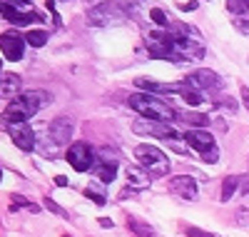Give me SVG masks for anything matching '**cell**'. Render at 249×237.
<instances>
[{
    "label": "cell",
    "mask_w": 249,
    "mask_h": 237,
    "mask_svg": "<svg viewBox=\"0 0 249 237\" xmlns=\"http://www.w3.org/2000/svg\"><path fill=\"white\" fill-rule=\"evenodd\" d=\"M50 100H53V98H50L45 90H30V93H23V95H18V98H10L5 113H3V120H5V125H8V122L30 120L37 110H43Z\"/></svg>",
    "instance_id": "1"
},
{
    "label": "cell",
    "mask_w": 249,
    "mask_h": 237,
    "mask_svg": "<svg viewBox=\"0 0 249 237\" xmlns=\"http://www.w3.org/2000/svg\"><path fill=\"white\" fill-rule=\"evenodd\" d=\"M130 107L137 110L142 118L147 120H155V122H172L177 118V110L170 107L164 100H160L157 95L152 93H137V95H130Z\"/></svg>",
    "instance_id": "2"
},
{
    "label": "cell",
    "mask_w": 249,
    "mask_h": 237,
    "mask_svg": "<svg viewBox=\"0 0 249 237\" xmlns=\"http://www.w3.org/2000/svg\"><path fill=\"white\" fill-rule=\"evenodd\" d=\"M135 158H137V165L147 172L150 178L152 175L162 178V175H167V172H170L167 155H164L160 147H155V145H137L135 147Z\"/></svg>",
    "instance_id": "3"
},
{
    "label": "cell",
    "mask_w": 249,
    "mask_h": 237,
    "mask_svg": "<svg viewBox=\"0 0 249 237\" xmlns=\"http://www.w3.org/2000/svg\"><path fill=\"white\" fill-rule=\"evenodd\" d=\"M132 130H135V133L157 135V138H162L167 145H172V150H177V153H184V145L177 142V140H179V133L172 127V122H155V120H150V122H135Z\"/></svg>",
    "instance_id": "4"
},
{
    "label": "cell",
    "mask_w": 249,
    "mask_h": 237,
    "mask_svg": "<svg viewBox=\"0 0 249 237\" xmlns=\"http://www.w3.org/2000/svg\"><path fill=\"white\" fill-rule=\"evenodd\" d=\"M0 15L8 18L13 25H30L33 20H40L30 10L28 0H0Z\"/></svg>",
    "instance_id": "5"
},
{
    "label": "cell",
    "mask_w": 249,
    "mask_h": 237,
    "mask_svg": "<svg viewBox=\"0 0 249 237\" xmlns=\"http://www.w3.org/2000/svg\"><path fill=\"white\" fill-rule=\"evenodd\" d=\"M95 150L88 145V142H72L70 150H68V162L77 170V172H88L92 170V162H95Z\"/></svg>",
    "instance_id": "6"
},
{
    "label": "cell",
    "mask_w": 249,
    "mask_h": 237,
    "mask_svg": "<svg viewBox=\"0 0 249 237\" xmlns=\"http://www.w3.org/2000/svg\"><path fill=\"white\" fill-rule=\"evenodd\" d=\"M25 38L20 35L18 30H5L3 35H0V50H3V55L10 60V62H18L23 60V50H25Z\"/></svg>",
    "instance_id": "7"
},
{
    "label": "cell",
    "mask_w": 249,
    "mask_h": 237,
    "mask_svg": "<svg viewBox=\"0 0 249 237\" xmlns=\"http://www.w3.org/2000/svg\"><path fill=\"white\" fill-rule=\"evenodd\" d=\"M8 133L13 138V142L20 147V150H25V153H30V150H35V130L30 127L28 120L23 122H8Z\"/></svg>",
    "instance_id": "8"
},
{
    "label": "cell",
    "mask_w": 249,
    "mask_h": 237,
    "mask_svg": "<svg viewBox=\"0 0 249 237\" xmlns=\"http://www.w3.org/2000/svg\"><path fill=\"white\" fill-rule=\"evenodd\" d=\"M147 50L157 60H172V38H170V30L150 33L147 35Z\"/></svg>",
    "instance_id": "9"
},
{
    "label": "cell",
    "mask_w": 249,
    "mask_h": 237,
    "mask_svg": "<svg viewBox=\"0 0 249 237\" xmlns=\"http://www.w3.org/2000/svg\"><path fill=\"white\" fill-rule=\"evenodd\" d=\"M115 20H122V10H120L117 3H100L88 13L90 25H110Z\"/></svg>",
    "instance_id": "10"
},
{
    "label": "cell",
    "mask_w": 249,
    "mask_h": 237,
    "mask_svg": "<svg viewBox=\"0 0 249 237\" xmlns=\"http://www.w3.org/2000/svg\"><path fill=\"white\" fill-rule=\"evenodd\" d=\"M187 82H190L192 88H197V90H212V93H217V90H222V88H224V80H222L217 73L207 70V68L195 70L190 78H187Z\"/></svg>",
    "instance_id": "11"
},
{
    "label": "cell",
    "mask_w": 249,
    "mask_h": 237,
    "mask_svg": "<svg viewBox=\"0 0 249 237\" xmlns=\"http://www.w3.org/2000/svg\"><path fill=\"white\" fill-rule=\"evenodd\" d=\"M70 138H72V122H70V118H57V120L50 122L48 140H53L55 145H65V142H70Z\"/></svg>",
    "instance_id": "12"
},
{
    "label": "cell",
    "mask_w": 249,
    "mask_h": 237,
    "mask_svg": "<svg viewBox=\"0 0 249 237\" xmlns=\"http://www.w3.org/2000/svg\"><path fill=\"white\" fill-rule=\"evenodd\" d=\"M184 140H187V145H190V147H195L199 155H204L207 150L217 147V145H214V138L207 133V130H199V127H192V130H187V133H184Z\"/></svg>",
    "instance_id": "13"
},
{
    "label": "cell",
    "mask_w": 249,
    "mask_h": 237,
    "mask_svg": "<svg viewBox=\"0 0 249 237\" xmlns=\"http://www.w3.org/2000/svg\"><path fill=\"white\" fill-rule=\"evenodd\" d=\"M170 190L175 195H179L182 200H195L197 198V182L190 175H177L170 180Z\"/></svg>",
    "instance_id": "14"
},
{
    "label": "cell",
    "mask_w": 249,
    "mask_h": 237,
    "mask_svg": "<svg viewBox=\"0 0 249 237\" xmlns=\"http://www.w3.org/2000/svg\"><path fill=\"white\" fill-rule=\"evenodd\" d=\"M137 88H142L144 93H152V95H162V93H177V82H155V80H147V78H140L135 80Z\"/></svg>",
    "instance_id": "15"
},
{
    "label": "cell",
    "mask_w": 249,
    "mask_h": 237,
    "mask_svg": "<svg viewBox=\"0 0 249 237\" xmlns=\"http://www.w3.org/2000/svg\"><path fill=\"white\" fill-rule=\"evenodd\" d=\"M127 182L132 190H144V187H150L152 180L140 165H132V167H127Z\"/></svg>",
    "instance_id": "16"
},
{
    "label": "cell",
    "mask_w": 249,
    "mask_h": 237,
    "mask_svg": "<svg viewBox=\"0 0 249 237\" xmlns=\"http://www.w3.org/2000/svg\"><path fill=\"white\" fill-rule=\"evenodd\" d=\"M92 172L97 175V180H102V182H112V180H115V175H117V165L95 158V162H92Z\"/></svg>",
    "instance_id": "17"
},
{
    "label": "cell",
    "mask_w": 249,
    "mask_h": 237,
    "mask_svg": "<svg viewBox=\"0 0 249 237\" xmlns=\"http://www.w3.org/2000/svg\"><path fill=\"white\" fill-rule=\"evenodd\" d=\"M177 95L187 102V105H192V107H197L199 102H202V95H199V90L197 88H192L190 82H177Z\"/></svg>",
    "instance_id": "18"
},
{
    "label": "cell",
    "mask_w": 249,
    "mask_h": 237,
    "mask_svg": "<svg viewBox=\"0 0 249 237\" xmlns=\"http://www.w3.org/2000/svg\"><path fill=\"white\" fill-rule=\"evenodd\" d=\"M20 90V78L18 75H3L0 78V95L3 98H10Z\"/></svg>",
    "instance_id": "19"
},
{
    "label": "cell",
    "mask_w": 249,
    "mask_h": 237,
    "mask_svg": "<svg viewBox=\"0 0 249 237\" xmlns=\"http://www.w3.org/2000/svg\"><path fill=\"white\" fill-rule=\"evenodd\" d=\"M25 42H28V45H33V48H43L45 42H48V33L45 30H30L25 35Z\"/></svg>",
    "instance_id": "20"
},
{
    "label": "cell",
    "mask_w": 249,
    "mask_h": 237,
    "mask_svg": "<svg viewBox=\"0 0 249 237\" xmlns=\"http://www.w3.org/2000/svg\"><path fill=\"white\" fill-rule=\"evenodd\" d=\"M177 118H182L187 125H192V127H204L207 122H210L207 115H195V113H177Z\"/></svg>",
    "instance_id": "21"
},
{
    "label": "cell",
    "mask_w": 249,
    "mask_h": 237,
    "mask_svg": "<svg viewBox=\"0 0 249 237\" xmlns=\"http://www.w3.org/2000/svg\"><path fill=\"white\" fill-rule=\"evenodd\" d=\"M237 187H239V178H227L224 180V185H222V200L227 202L234 192H237Z\"/></svg>",
    "instance_id": "22"
},
{
    "label": "cell",
    "mask_w": 249,
    "mask_h": 237,
    "mask_svg": "<svg viewBox=\"0 0 249 237\" xmlns=\"http://www.w3.org/2000/svg\"><path fill=\"white\" fill-rule=\"evenodd\" d=\"M232 25L242 33V35H249V13H242V15H232Z\"/></svg>",
    "instance_id": "23"
},
{
    "label": "cell",
    "mask_w": 249,
    "mask_h": 237,
    "mask_svg": "<svg viewBox=\"0 0 249 237\" xmlns=\"http://www.w3.org/2000/svg\"><path fill=\"white\" fill-rule=\"evenodd\" d=\"M227 10L232 15H242V13H249V3L247 0H227Z\"/></svg>",
    "instance_id": "24"
},
{
    "label": "cell",
    "mask_w": 249,
    "mask_h": 237,
    "mask_svg": "<svg viewBox=\"0 0 249 237\" xmlns=\"http://www.w3.org/2000/svg\"><path fill=\"white\" fill-rule=\"evenodd\" d=\"M127 227H130V230H135L140 237H150V235H152V227H150V225H142V222H140V220H135V217H130V220H127Z\"/></svg>",
    "instance_id": "25"
},
{
    "label": "cell",
    "mask_w": 249,
    "mask_h": 237,
    "mask_svg": "<svg viewBox=\"0 0 249 237\" xmlns=\"http://www.w3.org/2000/svg\"><path fill=\"white\" fill-rule=\"evenodd\" d=\"M150 18L155 20V23H157L160 28H170V20H167V15H164V10L152 8V10H150Z\"/></svg>",
    "instance_id": "26"
},
{
    "label": "cell",
    "mask_w": 249,
    "mask_h": 237,
    "mask_svg": "<svg viewBox=\"0 0 249 237\" xmlns=\"http://www.w3.org/2000/svg\"><path fill=\"white\" fill-rule=\"evenodd\" d=\"M10 200H13V207H10V210H15V207H28L30 212H37V210H40L37 205H33V202H28V200H25L23 195H13Z\"/></svg>",
    "instance_id": "27"
},
{
    "label": "cell",
    "mask_w": 249,
    "mask_h": 237,
    "mask_svg": "<svg viewBox=\"0 0 249 237\" xmlns=\"http://www.w3.org/2000/svg\"><path fill=\"white\" fill-rule=\"evenodd\" d=\"M85 195H88V198H90V200H92L95 205H105V202H107V198L102 195L100 190H95L92 185H90V187H85Z\"/></svg>",
    "instance_id": "28"
},
{
    "label": "cell",
    "mask_w": 249,
    "mask_h": 237,
    "mask_svg": "<svg viewBox=\"0 0 249 237\" xmlns=\"http://www.w3.org/2000/svg\"><path fill=\"white\" fill-rule=\"evenodd\" d=\"M115 3H117L122 10H127V13L137 15V8L142 5V0H115Z\"/></svg>",
    "instance_id": "29"
},
{
    "label": "cell",
    "mask_w": 249,
    "mask_h": 237,
    "mask_svg": "<svg viewBox=\"0 0 249 237\" xmlns=\"http://www.w3.org/2000/svg\"><path fill=\"white\" fill-rule=\"evenodd\" d=\"M187 237H219V235L204 232V230H199V227H187Z\"/></svg>",
    "instance_id": "30"
},
{
    "label": "cell",
    "mask_w": 249,
    "mask_h": 237,
    "mask_svg": "<svg viewBox=\"0 0 249 237\" xmlns=\"http://www.w3.org/2000/svg\"><path fill=\"white\" fill-rule=\"evenodd\" d=\"M202 160H204V162H210V165H212V162H217V160H219V150H217V147L207 150V153L202 155Z\"/></svg>",
    "instance_id": "31"
},
{
    "label": "cell",
    "mask_w": 249,
    "mask_h": 237,
    "mask_svg": "<svg viewBox=\"0 0 249 237\" xmlns=\"http://www.w3.org/2000/svg\"><path fill=\"white\" fill-rule=\"evenodd\" d=\"M45 210H50V212H55V215H65V212H62V207H60L57 202H53L50 198L45 200Z\"/></svg>",
    "instance_id": "32"
},
{
    "label": "cell",
    "mask_w": 249,
    "mask_h": 237,
    "mask_svg": "<svg viewBox=\"0 0 249 237\" xmlns=\"http://www.w3.org/2000/svg\"><path fill=\"white\" fill-rule=\"evenodd\" d=\"M237 217H239V225H242V227L249 225V212H247V210H239V212H237Z\"/></svg>",
    "instance_id": "33"
},
{
    "label": "cell",
    "mask_w": 249,
    "mask_h": 237,
    "mask_svg": "<svg viewBox=\"0 0 249 237\" xmlns=\"http://www.w3.org/2000/svg\"><path fill=\"white\" fill-rule=\"evenodd\" d=\"M55 185H57V187H68V178H65V175H57V178H55Z\"/></svg>",
    "instance_id": "34"
},
{
    "label": "cell",
    "mask_w": 249,
    "mask_h": 237,
    "mask_svg": "<svg viewBox=\"0 0 249 237\" xmlns=\"http://www.w3.org/2000/svg\"><path fill=\"white\" fill-rule=\"evenodd\" d=\"M242 100H244V107L249 110V88H242Z\"/></svg>",
    "instance_id": "35"
},
{
    "label": "cell",
    "mask_w": 249,
    "mask_h": 237,
    "mask_svg": "<svg viewBox=\"0 0 249 237\" xmlns=\"http://www.w3.org/2000/svg\"><path fill=\"white\" fill-rule=\"evenodd\" d=\"M179 10H197V3H195V0H192V3H182Z\"/></svg>",
    "instance_id": "36"
},
{
    "label": "cell",
    "mask_w": 249,
    "mask_h": 237,
    "mask_svg": "<svg viewBox=\"0 0 249 237\" xmlns=\"http://www.w3.org/2000/svg\"><path fill=\"white\" fill-rule=\"evenodd\" d=\"M100 225H102V227H112V220H107V217H100Z\"/></svg>",
    "instance_id": "37"
},
{
    "label": "cell",
    "mask_w": 249,
    "mask_h": 237,
    "mask_svg": "<svg viewBox=\"0 0 249 237\" xmlns=\"http://www.w3.org/2000/svg\"><path fill=\"white\" fill-rule=\"evenodd\" d=\"M0 180H3V170H0Z\"/></svg>",
    "instance_id": "38"
},
{
    "label": "cell",
    "mask_w": 249,
    "mask_h": 237,
    "mask_svg": "<svg viewBox=\"0 0 249 237\" xmlns=\"http://www.w3.org/2000/svg\"><path fill=\"white\" fill-rule=\"evenodd\" d=\"M0 68H3V60H0Z\"/></svg>",
    "instance_id": "39"
},
{
    "label": "cell",
    "mask_w": 249,
    "mask_h": 237,
    "mask_svg": "<svg viewBox=\"0 0 249 237\" xmlns=\"http://www.w3.org/2000/svg\"><path fill=\"white\" fill-rule=\"evenodd\" d=\"M65 237H70V235H65Z\"/></svg>",
    "instance_id": "40"
},
{
    "label": "cell",
    "mask_w": 249,
    "mask_h": 237,
    "mask_svg": "<svg viewBox=\"0 0 249 237\" xmlns=\"http://www.w3.org/2000/svg\"><path fill=\"white\" fill-rule=\"evenodd\" d=\"M247 3H249V0H247Z\"/></svg>",
    "instance_id": "41"
}]
</instances>
